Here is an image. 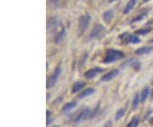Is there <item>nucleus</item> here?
Returning a JSON list of instances; mask_svg holds the SVG:
<instances>
[{
  "label": "nucleus",
  "instance_id": "f257e3e1",
  "mask_svg": "<svg viewBox=\"0 0 153 127\" xmlns=\"http://www.w3.org/2000/svg\"><path fill=\"white\" fill-rule=\"evenodd\" d=\"M125 57L124 53L121 51L114 50V49H109L107 50L104 59L102 60V63L105 64H109L115 63L116 61L121 60Z\"/></svg>",
  "mask_w": 153,
  "mask_h": 127
},
{
  "label": "nucleus",
  "instance_id": "f03ea898",
  "mask_svg": "<svg viewBox=\"0 0 153 127\" xmlns=\"http://www.w3.org/2000/svg\"><path fill=\"white\" fill-rule=\"evenodd\" d=\"M89 114H90V109L89 108L84 107L80 108V110L77 113H76L75 115L73 116V124L78 125L82 121L89 119Z\"/></svg>",
  "mask_w": 153,
  "mask_h": 127
},
{
  "label": "nucleus",
  "instance_id": "7ed1b4c3",
  "mask_svg": "<svg viewBox=\"0 0 153 127\" xmlns=\"http://www.w3.org/2000/svg\"><path fill=\"white\" fill-rule=\"evenodd\" d=\"M91 17L89 14L82 15L78 19V27H77V33L78 35H82L88 28L89 25V21Z\"/></svg>",
  "mask_w": 153,
  "mask_h": 127
},
{
  "label": "nucleus",
  "instance_id": "20e7f679",
  "mask_svg": "<svg viewBox=\"0 0 153 127\" xmlns=\"http://www.w3.org/2000/svg\"><path fill=\"white\" fill-rule=\"evenodd\" d=\"M106 34L105 28L102 26L101 24L98 23L94 26V27L91 30V33L89 34V38L92 39H101Z\"/></svg>",
  "mask_w": 153,
  "mask_h": 127
},
{
  "label": "nucleus",
  "instance_id": "39448f33",
  "mask_svg": "<svg viewBox=\"0 0 153 127\" xmlns=\"http://www.w3.org/2000/svg\"><path fill=\"white\" fill-rule=\"evenodd\" d=\"M60 72H61V70H60V66H57L54 70L52 74L47 79V83H46V88L47 89H50L55 84V83H56V81H57V79H58V78H59V76L60 74Z\"/></svg>",
  "mask_w": 153,
  "mask_h": 127
},
{
  "label": "nucleus",
  "instance_id": "423d86ee",
  "mask_svg": "<svg viewBox=\"0 0 153 127\" xmlns=\"http://www.w3.org/2000/svg\"><path fill=\"white\" fill-rule=\"evenodd\" d=\"M60 27V22L58 19V17L53 16L50 17L48 21H47V30L48 32H53V31H56V29L58 27Z\"/></svg>",
  "mask_w": 153,
  "mask_h": 127
},
{
  "label": "nucleus",
  "instance_id": "0eeeda50",
  "mask_svg": "<svg viewBox=\"0 0 153 127\" xmlns=\"http://www.w3.org/2000/svg\"><path fill=\"white\" fill-rule=\"evenodd\" d=\"M102 72H104V68L96 66V67H93V68H91V69L86 71L85 73H84V76H85V78H87L88 79H92V78H95L99 73H101Z\"/></svg>",
  "mask_w": 153,
  "mask_h": 127
},
{
  "label": "nucleus",
  "instance_id": "6e6552de",
  "mask_svg": "<svg viewBox=\"0 0 153 127\" xmlns=\"http://www.w3.org/2000/svg\"><path fill=\"white\" fill-rule=\"evenodd\" d=\"M119 73V71L117 69H114V70H111L109 72L104 74L101 78V80L103 82H108V81H111L114 78H116Z\"/></svg>",
  "mask_w": 153,
  "mask_h": 127
},
{
  "label": "nucleus",
  "instance_id": "1a4fd4ad",
  "mask_svg": "<svg viewBox=\"0 0 153 127\" xmlns=\"http://www.w3.org/2000/svg\"><path fill=\"white\" fill-rule=\"evenodd\" d=\"M65 33H66V32H65L64 27H61L58 31H56V33L54 34V43L59 44L60 41H62L63 39H64Z\"/></svg>",
  "mask_w": 153,
  "mask_h": 127
},
{
  "label": "nucleus",
  "instance_id": "9d476101",
  "mask_svg": "<svg viewBox=\"0 0 153 127\" xmlns=\"http://www.w3.org/2000/svg\"><path fill=\"white\" fill-rule=\"evenodd\" d=\"M77 102H66L63 106V108H62V113H64V114L69 113L70 111L74 109L77 107Z\"/></svg>",
  "mask_w": 153,
  "mask_h": 127
},
{
  "label": "nucleus",
  "instance_id": "9b49d317",
  "mask_svg": "<svg viewBox=\"0 0 153 127\" xmlns=\"http://www.w3.org/2000/svg\"><path fill=\"white\" fill-rule=\"evenodd\" d=\"M86 85V83L83 81H77L72 84V93H77V91H79L80 90H82L83 88H84Z\"/></svg>",
  "mask_w": 153,
  "mask_h": 127
},
{
  "label": "nucleus",
  "instance_id": "f8f14e48",
  "mask_svg": "<svg viewBox=\"0 0 153 127\" xmlns=\"http://www.w3.org/2000/svg\"><path fill=\"white\" fill-rule=\"evenodd\" d=\"M153 51V47H140L138 50H136L134 51V53L136 55L139 56H142V55H146L148 53H150L151 51Z\"/></svg>",
  "mask_w": 153,
  "mask_h": 127
},
{
  "label": "nucleus",
  "instance_id": "ddd939ff",
  "mask_svg": "<svg viewBox=\"0 0 153 127\" xmlns=\"http://www.w3.org/2000/svg\"><path fill=\"white\" fill-rule=\"evenodd\" d=\"M113 16H114V12H113L112 10H111V9L105 11V12L103 13V15H102L103 20H104L106 23H109V22L112 20Z\"/></svg>",
  "mask_w": 153,
  "mask_h": 127
},
{
  "label": "nucleus",
  "instance_id": "4468645a",
  "mask_svg": "<svg viewBox=\"0 0 153 127\" xmlns=\"http://www.w3.org/2000/svg\"><path fill=\"white\" fill-rule=\"evenodd\" d=\"M140 95L137 92L135 93V95L134 96L133 101H132V109L133 110H136L140 105Z\"/></svg>",
  "mask_w": 153,
  "mask_h": 127
},
{
  "label": "nucleus",
  "instance_id": "2eb2a0df",
  "mask_svg": "<svg viewBox=\"0 0 153 127\" xmlns=\"http://www.w3.org/2000/svg\"><path fill=\"white\" fill-rule=\"evenodd\" d=\"M94 92H95V89H93V88H88V89H85L83 91H82L77 96V97H78V99H83V98H85V97L92 95Z\"/></svg>",
  "mask_w": 153,
  "mask_h": 127
},
{
  "label": "nucleus",
  "instance_id": "dca6fc26",
  "mask_svg": "<svg viewBox=\"0 0 153 127\" xmlns=\"http://www.w3.org/2000/svg\"><path fill=\"white\" fill-rule=\"evenodd\" d=\"M149 92H150V89H149V86H146L143 88L142 91H141V94H140V102L141 103H144L147 97H148V95H149Z\"/></svg>",
  "mask_w": 153,
  "mask_h": 127
},
{
  "label": "nucleus",
  "instance_id": "f3484780",
  "mask_svg": "<svg viewBox=\"0 0 153 127\" xmlns=\"http://www.w3.org/2000/svg\"><path fill=\"white\" fill-rule=\"evenodd\" d=\"M126 41L129 44H139L140 39L134 34H128L126 37Z\"/></svg>",
  "mask_w": 153,
  "mask_h": 127
},
{
  "label": "nucleus",
  "instance_id": "a211bd4d",
  "mask_svg": "<svg viewBox=\"0 0 153 127\" xmlns=\"http://www.w3.org/2000/svg\"><path fill=\"white\" fill-rule=\"evenodd\" d=\"M136 2H137V0H129V1L127 3L125 8H124L123 13H124V14H128V13L134 8V4L136 3Z\"/></svg>",
  "mask_w": 153,
  "mask_h": 127
},
{
  "label": "nucleus",
  "instance_id": "6ab92c4d",
  "mask_svg": "<svg viewBox=\"0 0 153 127\" xmlns=\"http://www.w3.org/2000/svg\"><path fill=\"white\" fill-rule=\"evenodd\" d=\"M140 124V120L138 116H134L131 120L128 122V124L126 126V127H137Z\"/></svg>",
  "mask_w": 153,
  "mask_h": 127
},
{
  "label": "nucleus",
  "instance_id": "aec40b11",
  "mask_svg": "<svg viewBox=\"0 0 153 127\" xmlns=\"http://www.w3.org/2000/svg\"><path fill=\"white\" fill-rule=\"evenodd\" d=\"M125 114V109L121 108L119 109H117V111L116 112V114H115V120H119L123 118V116Z\"/></svg>",
  "mask_w": 153,
  "mask_h": 127
},
{
  "label": "nucleus",
  "instance_id": "412c9836",
  "mask_svg": "<svg viewBox=\"0 0 153 127\" xmlns=\"http://www.w3.org/2000/svg\"><path fill=\"white\" fill-rule=\"evenodd\" d=\"M151 31H152L151 27H145V28H141V29H139V30L135 31V34L145 35V34H147L148 33H150Z\"/></svg>",
  "mask_w": 153,
  "mask_h": 127
},
{
  "label": "nucleus",
  "instance_id": "4be33fe9",
  "mask_svg": "<svg viewBox=\"0 0 153 127\" xmlns=\"http://www.w3.org/2000/svg\"><path fill=\"white\" fill-rule=\"evenodd\" d=\"M147 15V14L146 13H142V14H140L138 16H136V17H134L132 21H131V23H135V22H137V21H142L146 16Z\"/></svg>",
  "mask_w": 153,
  "mask_h": 127
},
{
  "label": "nucleus",
  "instance_id": "5701e85b",
  "mask_svg": "<svg viewBox=\"0 0 153 127\" xmlns=\"http://www.w3.org/2000/svg\"><path fill=\"white\" fill-rule=\"evenodd\" d=\"M100 105L101 103L99 102L98 103V106L96 105V107L94 108V109H91L90 110V114H89V119H93L94 117H95V115L97 114L98 111H99V108H100Z\"/></svg>",
  "mask_w": 153,
  "mask_h": 127
},
{
  "label": "nucleus",
  "instance_id": "b1692460",
  "mask_svg": "<svg viewBox=\"0 0 153 127\" xmlns=\"http://www.w3.org/2000/svg\"><path fill=\"white\" fill-rule=\"evenodd\" d=\"M51 117V112L50 111H49V110H47L46 111V119H50Z\"/></svg>",
  "mask_w": 153,
  "mask_h": 127
},
{
  "label": "nucleus",
  "instance_id": "393cba45",
  "mask_svg": "<svg viewBox=\"0 0 153 127\" xmlns=\"http://www.w3.org/2000/svg\"><path fill=\"white\" fill-rule=\"evenodd\" d=\"M111 126V120H108L106 123H105V127H110Z\"/></svg>",
  "mask_w": 153,
  "mask_h": 127
},
{
  "label": "nucleus",
  "instance_id": "a878e982",
  "mask_svg": "<svg viewBox=\"0 0 153 127\" xmlns=\"http://www.w3.org/2000/svg\"><path fill=\"white\" fill-rule=\"evenodd\" d=\"M152 112V111L149 110V111H148V112L146 113V114L145 115V117H144V120H146V119H147V117H148V115H149V114H151Z\"/></svg>",
  "mask_w": 153,
  "mask_h": 127
},
{
  "label": "nucleus",
  "instance_id": "bb28decb",
  "mask_svg": "<svg viewBox=\"0 0 153 127\" xmlns=\"http://www.w3.org/2000/svg\"><path fill=\"white\" fill-rule=\"evenodd\" d=\"M149 122H150V124H151V125H153V117L151 119V120H149Z\"/></svg>",
  "mask_w": 153,
  "mask_h": 127
},
{
  "label": "nucleus",
  "instance_id": "cd10ccee",
  "mask_svg": "<svg viewBox=\"0 0 153 127\" xmlns=\"http://www.w3.org/2000/svg\"><path fill=\"white\" fill-rule=\"evenodd\" d=\"M151 100H153V90H152V93H151Z\"/></svg>",
  "mask_w": 153,
  "mask_h": 127
},
{
  "label": "nucleus",
  "instance_id": "c85d7f7f",
  "mask_svg": "<svg viewBox=\"0 0 153 127\" xmlns=\"http://www.w3.org/2000/svg\"><path fill=\"white\" fill-rule=\"evenodd\" d=\"M148 43H149V44H153V39H150V40L148 41Z\"/></svg>",
  "mask_w": 153,
  "mask_h": 127
},
{
  "label": "nucleus",
  "instance_id": "c756f323",
  "mask_svg": "<svg viewBox=\"0 0 153 127\" xmlns=\"http://www.w3.org/2000/svg\"><path fill=\"white\" fill-rule=\"evenodd\" d=\"M114 1H116V0H109L110 3H112V2H114Z\"/></svg>",
  "mask_w": 153,
  "mask_h": 127
},
{
  "label": "nucleus",
  "instance_id": "7c9ffc66",
  "mask_svg": "<svg viewBox=\"0 0 153 127\" xmlns=\"http://www.w3.org/2000/svg\"><path fill=\"white\" fill-rule=\"evenodd\" d=\"M49 96H50V95H49V94H47V101L49 100Z\"/></svg>",
  "mask_w": 153,
  "mask_h": 127
},
{
  "label": "nucleus",
  "instance_id": "2f4dec72",
  "mask_svg": "<svg viewBox=\"0 0 153 127\" xmlns=\"http://www.w3.org/2000/svg\"><path fill=\"white\" fill-rule=\"evenodd\" d=\"M149 0H144V2H148Z\"/></svg>",
  "mask_w": 153,
  "mask_h": 127
},
{
  "label": "nucleus",
  "instance_id": "473e14b6",
  "mask_svg": "<svg viewBox=\"0 0 153 127\" xmlns=\"http://www.w3.org/2000/svg\"><path fill=\"white\" fill-rule=\"evenodd\" d=\"M52 127H59L58 126H52Z\"/></svg>",
  "mask_w": 153,
  "mask_h": 127
},
{
  "label": "nucleus",
  "instance_id": "72a5a7b5",
  "mask_svg": "<svg viewBox=\"0 0 153 127\" xmlns=\"http://www.w3.org/2000/svg\"><path fill=\"white\" fill-rule=\"evenodd\" d=\"M54 1H59V0H54Z\"/></svg>",
  "mask_w": 153,
  "mask_h": 127
},
{
  "label": "nucleus",
  "instance_id": "f704fd0d",
  "mask_svg": "<svg viewBox=\"0 0 153 127\" xmlns=\"http://www.w3.org/2000/svg\"><path fill=\"white\" fill-rule=\"evenodd\" d=\"M152 84H153V80H152Z\"/></svg>",
  "mask_w": 153,
  "mask_h": 127
}]
</instances>
